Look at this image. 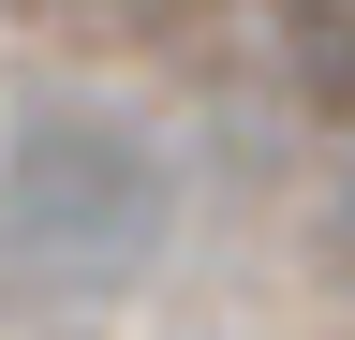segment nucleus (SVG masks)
<instances>
[{"instance_id": "1", "label": "nucleus", "mask_w": 355, "mask_h": 340, "mask_svg": "<svg viewBox=\"0 0 355 340\" xmlns=\"http://www.w3.org/2000/svg\"><path fill=\"white\" fill-rule=\"evenodd\" d=\"M0 251H15V281L44 296H119L148 281L163 251V163L119 134V118H30L15 148H0Z\"/></svg>"}]
</instances>
